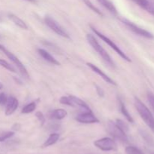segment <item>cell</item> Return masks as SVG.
Listing matches in <instances>:
<instances>
[{"mask_svg": "<svg viewBox=\"0 0 154 154\" xmlns=\"http://www.w3.org/2000/svg\"><path fill=\"white\" fill-rule=\"evenodd\" d=\"M135 106L141 119L147 124V126L152 130V131L154 132V116L150 110L137 97L135 98Z\"/></svg>", "mask_w": 154, "mask_h": 154, "instance_id": "1", "label": "cell"}, {"mask_svg": "<svg viewBox=\"0 0 154 154\" xmlns=\"http://www.w3.org/2000/svg\"><path fill=\"white\" fill-rule=\"evenodd\" d=\"M87 41H88L89 43H90V45L93 47V49H94L95 51L101 56V57L103 59L104 61H105L107 64L109 65L110 66H111V67L115 68V63L113 61L111 56H110L109 54H108V53L105 51V48L99 43V42L95 39L94 36L92 34H87Z\"/></svg>", "mask_w": 154, "mask_h": 154, "instance_id": "2", "label": "cell"}, {"mask_svg": "<svg viewBox=\"0 0 154 154\" xmlns=\"http://www.w3.org/2000/svg\"><path fill=\"white\" fill-rule=\"evenodd\" d=\"M60 102L62 104L71 106L72 107H79V108L82 109L83 111H90L91 110L89 106L84 101L77 97L73 96V95L62 97L60 100Z\"/></svg>", "mask_w": 154, "mask_h": 154, "instance_id": "3", "label": "cell"}, {"mask_svg": "<svg viewBox=\"0 0 154 154\" xmlns=\"http://www.w3.org/2000/svg\"><path fill=\"white\" fill-rule=\"evenodd\" d=\"M90 28H91V30H93V33H94L96 35V36H99V37L100 38V39H102V40H103L104 42H105V43L108 44V45H109V46L111 47V48H113V49H114V51H115L116 52H117V54H118L119 55H120V57H122V58L124 59V60H126V61L131 62V59L129 58V57H128V56L126 55V54H125V53L123 52V51H122V50L120 49V48H119V47L117 46V45H116V44L114 43V42H113L112 40H111V39H110L109 38L107 37V36H105V35H103V34H102V33H101L100 32H99V30H96V29L95 28V27H92V26H90Z\"/></svg>", "mask_w": 154, "mask_h": 154, "instance_id": "4", "label": "cell"}, {"mask_svg": "<svg viewBox=\"0 0 154 154\" xmlns=\"http://www.w3.org/2000/svg\"><path fill=\"white\" fill-rule=\"evenodd\" d=\"M0 51H2V52L4 53V54H5V55L7 56V57H8V58L10 59V60H11L14 63L15 66H16L17 67V69H19L20 72V74L23 75V78L26 79H28L29 78V73H28V72H27L25 66H24V65L21 63L20 60L19 59H18L17 57L16 56L13 54V53L10 52L8 50L6 49V48L2 45H0Z\"/></svg>", "mask_w": 154, "mask_h": 154, "instance_id": "5", "label": "cell"}, {"mask_svg": "<svg viewBox=\"0 0 154 154\" xmlns=\"http://www.w3.org/2000/svg\"><path fill=\"white\" fill-rule=\"evenodd\" d=\"M108 129L109 131L110 134L114 138L117 139V140H120L122 143H126L129 142V139H128L126 132L123 131L121 128H119L118 125L115 122H112V121H109L108 124Z\"/></svg>", "mask_w": 154, "mask_h": 154, "instance_id": "6", "label": "cell"}, {"mask_svg": "<svg viewBox=\"0 0 154 154\" xmlns=\"http://www.w3.org/2000/svg\"><path fill=\"white\" fill-rule=\"evenodd\" d=\"M45 22L46 24V25L49 27L51 30H52L53 31L55 32L57 35L62 36V37L67 38L69 39L70 36H69V33H67L66 30L59 24L57 21H56L54 18H52L50 16H46L45 18Z\"/></svg>", "mask_w": 154, "mask_h": 154, "instance_id": "7", "label": "cell"}, {"mask_svg": "<svg viewBox=\"0 0 154 154\" xmlns=\"http://www.w3.org/2000/svg\"><path fill=\"white\" fill-rule=\"evenodd\" d=\"M94 145L102 151H116L117 149V143L111 137H103L94 142Z\"/></svg>", "mask_w": 154, "mask_h": 154, "instance_id": "8", "label": "cell"}, {"mask_svg": "<svg viewBox=\"0 0 154 154\" xmlns=\"http://www.w3.org/2000/svg\"><path fill=\"white\" fill-rule=\"evenodd\" d=\"M120 21L131 30V31L133 32L135 34L138 35V36H143L144 38H147V39H153L154 36L151 33H150L147 30H144V29L141 28L140 27L137 26L136 24H135L134 23L131 22L129 20L126 19V18H121Z\"/></svg>", "mask_w": 154, "mask_h": 154, "instance_id": "9", "label": "cell"}, {"mask_svg": "<svg viewBox=\"0 0 154 154\" xmlns=\"http://www.w3.org/2000/svg\"><path fill=\"white\" fill-rule=\"evenodd\" d=\"M76 120L81 123L84 124L96 123V122H99L98 118L93 114L91 110L90 111H83L82 113H80L76 116Z\"/></svg>", "mask_w": 154, "mask_h": 154, "instance_id": "10", "label": "cell"}, {"mask_svg": "<svg viewBox=\"0 0 154 154\" xmlns=\"http://www.w3.org/2000/svg\"><path fill=\"white\" fill-rule=\"evenodd\" d=\"M142 9L154 16V0H132Z\"/></svg>", "mask_w": 154, "mask_h": 154, "instance_id": "11", "label": "cell"}, {"mask_svg": "<svg viewBox=\"0 0 154 154\" xmlns=\"http://www.w3.org/2000/svg\"><path fill=\"white\" fill-rule=\"evenodd\" d=\"M19 103H18L17 99L14 96H10L8 98L7 104H6L5 109V115L6 116H10L11 115L17 108L18 107Z\"/></svg>", "mask_w": 154, "mask_h": 154, "instance_id": "12", "label": "cell"}, {"mask_svg": "<svg viewBox=\"0 0 154 154\" xmlns=\"http://www.w3.org/2000/svg\"><path fill=\"white\" fill-rule=\"evenodd\" d=\"M87 66H90V69H91L93 72H95L96 73H97L98 75H100V76L102 77V78L103 79L105 82H107L109 83V84H111V85H117V83H116L115 81H114L112 79L110 78L108 75H106V74H105V72L102 70V69H99V68L98 67V66H96V65L93 64V63H87Z\"/></svg>", "mask_w": 154, "mask_h": 154, "instance_id": "13", "label": "cell"}, {"mask_svg": "<svg viewBox=\"0 0 154 154\" xmlns=\"http://www.w3.org/2000/svg\"><path fill=\"white\" fill-rule=\"evenodd\" d=\"M38 54L45 59V60L48 61L49 63H52L54 65H60V63L57 60V59L54 58L52 55H51L50 53H48V51H45V49H42V48H38Z\"/></svg>", "mask_w": 154, "mask_h": 154, "instance_id": "14", "label": "cell"}, {"mask_svg": "<svg viewBox=\"0 0 154 154\" xmlns=\"http://www.w3.org/2000/svg\"><path fill=\"white\" fill-rule=\"evenodd\" d=\"M99 2V3H100L104 8L107 9L109 12H111L112 14L117 15V11L116 8L115 6L114 5L112 2L109 0H97Z\"/></svg>", "mask_w": 154, "mask_h": 154, "instance_id": "15", "label": "cell"}, {"mask_svg": "<svg viewBox=\"0 0 154 154\" xmlns=\"http://www.w3.org/2000/svg\"><path fill=\"white\" fill-rule=\"evenodd\" d=\"M8 18L15 24V25L18 26L19 27H20L21 29H23V30H27L28 27L26 24V23L23 21L22 19L17 17V15L14 14H8Z\"/></svg>", "mask_w": 154, "mask_h": 154, "instance_id": "16", "label": "cell"}, {"mask_svg": "<svg viewBox=\"0 0 154 154\" xmlns=\"http://www.w3.org/2000/svg\"><path fill=\"white\" fill-rule=\"evenodd\" d=\"M67 116V112L63 109H57V110H54L52 113H51V119H57V120H60V119H64Z\"/></svg>", "mask_w": 154, "mask_h": 154, "instance_id": "17", "label": "cell"}, {"mask_svg": "<svg viewBox=\"0 0 154 154\" xmlns=\"http://www.w3.org/2000/svg\"><path fill=\"white\" fill-rule=\"evenodd\" d=\"M59 138H60V134H57V133H53V134H51V135L49 136V137L47 139V140L45 142V143H44L43 146L47 147V146H49L54 144L55 143H57V140H59Z\"/></svg>", "mask_w": 154, "mask_h": 154, "instance_id": "18", "label": "cell"}, {"mask_svg": "<svg viewBox=\"0 0 154 154\" xmlns=\"http://www.w3.org/2000/svg\"><path fill=\"white\" fill-rule=\"evenodd\" d=\"M119 101H120V110H121V113H123V115L125 116V118H126V119H127L129 122H131V123H133L134 122L133 118L132 117V116L130 115V113H129V111L127 110V109H126L125 104H123V102L121 101V100H120Z\"/></svg>", "mask_w": 154, "mask_h": 154, "instance_id": "19", "label": "cell"}, {"mask_svg": "<svg viewBox=\"0 0 154 154\" xmlns=\"http://www.w3.org/2000/svg\"><path fill=\"white\" fill-rule=\"evenodd\" d=\"M141 134L142 136L143 139L145 140L146 143H147L148 145L151 146H154V140L153 137L148 134V133L146 132L145 131H141Z\"/></svg>", "mask_w": 154, "mask_h": 154, "instance_id": "20", "label": "cell"}, {"mask_svg": "<svg viewBox=\"0 0 154 154\" xmlns=\"http://www.w3.org/2000/svg\"><path fill=\"white\" fill-rule=\"evenodd\" d=\"M83 1H84V2L85 3L86 5H87L88 8H90L93 11H94L95 13H96L97 14H99V16H103V14L102 13V11H101L99 10L98 8H96V6L93 4V3H92L90 0H83Z\"/></svg>", "mask_w": 154, "mask_h": 154, "instance_id": "21", "label": "cell"}, {"mask_svg": "<svg viewBox=\"0 0 154 154\" xmlns=\"http://www.w3.org/2000/svg\"><path fill=\"white\" fill-rule=\"evenodd\" d=\"M36 108V104L35 102H32L30 104H27L25 107H23V108L22 109V113H30L34 111Z\"/></svg>", "mask_w": 154, "mask_h": 154, "instance_id": "22", "label": "cell"}, {"mask_svg": "<svg viewBox=\"0 0 154 154\" xmlns=\"http://www.w3.org/2000/svg\"><path fill=\"white\" fill-rule=\"evenodd\" d=\"M126 154H144L141 149L135 147L133 146H129L126 148Z\"/></svg>", "mask_w": 154, "mask_h": 154, "instance_id": "23", "label": "cell"}, {"mask_svg": "<svg viewBox=\"0 0 154 154\" xmlns=\"http://www.w3.org/2000/svg\"><path fill=\"white\" fill-rule=\"evenodd\" d=\"M0 66H2V67L5 68L6 69L8 70L11 71V72H16V70H15L14 68L10 64V63H8L6 60H2V59H0Z\"/></svg>", "mask_w": 154, "mask_h": 154, "instance_id": "24", "label": "cell"}, {"mask_svg": "<svg viewBox=\"0 0 154 154\" xmlns=\"http://www.w3.org/2000/svg\"><path fill=\"white\" fill-rule=\"evenodd\" d=\"M115 123L118 125L119 128H121V129L123 130V131H125V132H127V131H129V127H128V125H126V122H123L121 119H117Z\"/></svg>", "mask_w": 154, "mask_h": 154, "instance_id": "25", "label": "cell"}, {"mask_svg": "<svg viewBox=\"0 0 154 154\" xmlns=\"http://www.w3.org/2000/svg\"><path fill=\"white\" fill-rule=\"evenodd\" d=\"M14 134V131H8V132L5 133L4 134L0 136V142H3L5 141V140H8V139H9L10 137H11Z\"/></svg>", "mask_w": 154, "mask_h": 154, "instance_id": "26", "label": "cell"}, {"mask_svg": "<svg viewBox=\"0 0 154 154\" xmlns=\"http://www.w3.org/2000/svg\"><path fill=\"white\" fill-rule=\"evenodd\" d=\"M147 100H148V102L150 104V106L151 107L152 110L154 112V95L151 92H148L147 94Z\"/></svg>", "mask_w": 154, "mask_h": 154, "instance_id": "27", "label": "cell"}, {"mask_svg": "<svg viewBox=\"0 0 154 154\" xmlns=\"http://www.w3.org/2000/svg\"><path fill=\"white\" fill-rule=\"evenodd\" d=\"M8 97L5 93H0V105L4 106L7 104Z\"/></svg>", "mask_w": 154, "mask_h": 154, "instance_id": "28", "label": "cell"}, {"mask_svg": "<svg viewBox=\"0 0 154 154\" xmlns=\"http://www.w3.org/2000/svg\"><path fill=\"white\" fill-rule=\"evenodd\" d=\"M35 116H36V117L38 119V120L40 121L41 124H42V125H43L45 122V116H44L43 113H42V112H37L35 114Z\"/></svg>", "mask_w": 154, "mask_h": 154, "instance_id": "29", "label": "cell"}, {"mask_svg": "<svg viewBox=\"0 0 154 154\" xmlns=\"http://www.w3.org/2000/svg\"><path fill=\"white\" fill-rule=\"evenodd\" d=\"M96 91H97L98 95H99L100 97H104L105 92H104L103 89H102V88L99 87V85H96Z\"/></svg>", "mask_w": 154, "mask_h": 154, "instance_id": "30", "label": "cell"}, {"mask_svg": "<svg viewBox=\"0 0 154 154\" xmlns=\"http://www.w3.org/2000/svg\"><path fill=\"white\" fill-rule=\"evenodd\" d=\"M20 128V124H18V123L14 124V125H13V127H12V128H13L14 130H15V131H17V130H19Z\"/></svg>", "mask_w": 154, "mask_h": 154, "instance_id": "31", "label": "cell"}, {"mask_svg": "<svg viewBox=\"0 0 154 154\" xmlns=\"http://www.w3.org/2000/svg\"><path fill=\"white\" fill-rule=\"evenodd\" d=\"M26 1L31 2H36V0H26Z\"/></svg>", "mask_w": 154, "mask_h": 154, "instance_id": "32", "label": "cell"}, {"mask_svg": "<svg viewBox=\"0 0 154 154\" xmlns=\"http://www.w3.org/2000/svg\"><path fill=\"white\" fill-rule=\"evenodd\" d=\"M2 87H3L2 84V83L0 82V89H2Z\"/></svg>", "mask_w": 154, "mask_h": 154, "instance_id": "33", "label": "cell"}, {"mask_svg": "<svg viewBox=\"0 0 154 154\" xmlns=\"http://www.w3.org/2000/svg\"><path fill=\"white\" fill-rule=\"evenodd\" d=\"M151 154H154V152H152V153Z\"/></svg>", "mask_w": 154, "mask_h": 154, "instance_id": "34", "label": "cell"}]
</instances>
